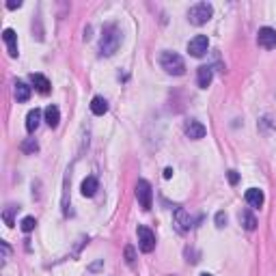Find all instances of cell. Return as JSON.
I'll return each mask as SVG.
<instances>
[{"label": "cell", "instance_id": "cell-16", "mask_svg": "<svg viewBox=\"0 0 276 276\" xmlns=\"http://www.w3.org/2000/svg\"><path fill=\"white\" fill-rule=\"evenodd\" d=\"M97 190H99V181L95 177H86L82 181V197H95Z\"/></svg>", "mask_w": 276, "mask_h": 276}, {"label": "cell", "instance_id": "cell-25", "mask_svg": "<svg viewBox=\"0 0 276 276\" xmlns=\"http://www.w3.org/2000/svg\"><path fill=\"white\" fill-rule=\"evenodd\" d=\"M227 177H229V184H231V186H235L237 181H239V175H237L235 171H229V173H227Z\"/></svg>", "mask_w": 276, "mask_h": 276}, {"label": "cell", "instance_id": "cell-15", "mask_svg": "<svg viewBox=\"0 0 276 276\" xmlns=\"http://www.w3.org/2000/svg\"><path fill=\"white\" fill-rule=\"evenodd\" d=\"M91 112L93 114H97V117H101V114H106L108 112V101L101 97V95H95L91 99Z\"/></svg>", "mask_w": 276, "mask_h": 276}, {"label": "cell", "instance_id": "cell-20", "mask_svg": "<svg viewBox=\"0 0 276 276\" xmlns=\"http://www.w3.org/2000/svg\"><path fill=\"white\" fill-rule=\"evenodd\" d=\"M20 227H22V231H24V233H31V231H33L35 227H37V220H35L33 216H26L24 220L20 222Z\"/></svg>", "mask_w": 276, "mask_h": 276}, {"label": "cell", "instance_id": "cell-6", "mask_svg": "<svg viewBox=\"0 0 276 276\" xmlns=\"http://www.w3.org/2000/svg\"><path fill=\"white\" fill-rule=\"evenodd\" d=\"M207 48H209V39L205 37V35H197V37H192L190 41H188V52H190L192 56H203L207 52Z\"/></svg>", "mask_w": 276, "mask_h": 276}, {"label": "cell", "instance_id": "cell-3", "mask_svg": "<svg viewBox=\"0 0 276 276\" xmlns=\"http://www.w3.org/2000/svg\"><path fill=\"white\" fill-rule=\"evenodd\" d=\"M212 16H214V7L209 3H197V5L190 7V11H188V20H190L194 26L207 24V22L212 20Z\"/></svg>", "mask_w": 276, "mask_h": 276}, {"label": "cell", "instance_id": "cell-7", "mask_svg": "<svg viewBox=\"0 0 276 276\" xmlns=\"http://www.w3.org/2000/svg\"><path fill=\"white\" fill-rule=\"evenodd\" d=\"M257 41H259V46H261V48H265V50L276 48V31H274V28H270V26L259 28V33H257Z\"/></svg>", "mask_w": 276, "mask_h": 276}, {"label": "cell", "instance_id": "cell-28", "mask_svg": "<svg viewBox=\"0 0 276 276\" xmlns=\"http://www.w3.org/2000/svg\"><path fill=\"white\" fill-rule=\"evenodd\" d=\"M201 276H212V274H207V272H205V274H201Z\"/></svg>", "mask_w": 276, "mask_h": 276}, {"label": "cell", "instance_id": "cell-5", "mask_svg": "<svg viewBox=\"0 0 276 276\" xmlns=\"http://www.w3.org/2000/svg\"><path fill=\"white\" fill-rule=\"evenodd\" d=\"M138 246H141L143 252H151L156 248V233L145 224L138 227Z\"/></svg>", "mask_w": 276, "mask_h": 276}, {"label": "cell", "instance_id": "cell-13", "mask_svg": "<svg viewBox=\"0 0 276 276\" xmlns=\"http://www.w3.org/2000/svg\"><path fill=\"white\" fill-rule=\"evenodd\" d=\"M31 82H33V86L37 89L39 93H50V80L43 76V74H31Z\"/></svg>", "mask_w": 276, "mask_h": 276}, {"label": "cell", "instance_id": "cell-14", "mask_svg": "<svg viewBox=\"0 0 276 276\" xmlns=\"http://www.w3.org/2000/svg\"><path fill=\"white\" fill-rule=\"evenodd\" d=\"M43 114H46V123L50 127H56L59 125V121H61V110L59 108H56L54 104H50L46 110H43Z\"/></svg>", "mask_w": 276, "mask_h": 276}, {"label": "cell", "instance_id": "cell-27", "mask_svg": "<svg viewBox=\"0 0 276 276\" xmlns=\"http://www.w3.org/2000/svg\"><path fill=\"white\" fill-rule=\"evenodd\" d=\"M173 177V169H164V179H171Z\"/></svg>", "mask_w": 276, "mask_h": 276}, {"label": "cell", "instance_id": "cell-21", "mask_svg": "<svg viewBox=\"0 0 276 276\" xmlns=\"http://www.w3.org/2000/svg\"><path fill=\"white\" fill-rule=\"evenodd\" d=\"M37 149H39V145L35 143V138H28V141L22 143V151H24V154H35Z\"/></svg>", "mask_w": 276, "mask_h": 276}, {"label": "cell", "instance_id": "cell-8", "mask_svg": "<svg viewBox=\"0 0 276 276\" xmlns=\"http://www.w3.org/2000/svg\"><path fill=\"white\" fill-rule=\"evenodd\" d=\"M175 224H177V229L181 231V233L190 231V227H192V218H190V214H188L184 207H177V209H175Z\"/></svg>", "mask_w": 276, "mask_h": 276}, {"label": "cell", "instance_id": "cell-17", "mask_svg": "<svg viewBox=\"0 0 276 276\" xmlns=\"http://www.w3.org/2000/svg\"><path fill=\"white\" fill-rule=\"evenodd\" d=\"M239 222L244 224L246 231H255V229H257V218L252 216L250 209H244V212H239Z\"/></svg>", "mask_w": 276, "mask_h": 276}, {"label": "cell", "instance_id": "cell-12", "mask_svg": "<svg viewBox=\"0 0 276 276\" xmlns=\"http://www.w3.org/2000/svg\"><path fill=\"white\" fill-rule=\"evenodd\" d=\"M212 78H214L212 67H207V65H201L199 71H197V82H199L201 89H207V86L212 84Z\"/></svg>", "mask_w": 276, "mask_h": 276}, {"label": "cell", "instance_id": "cell-4", "mask_svg": "<svg viewBox=\"0 0 276 276\" xmlns=\"http://www.w3.org/2000/svg\"><path fill=\"white\" fill-rule=\"evenodd\" d=\"M136 199H138V203H141L143 209H151V205H154V190H151V184L147 179H138Z\"/></svg>", "mask_w": 276, "mask_h": 276}, {"label": "cell", "instance_id": "cell-24", "mask_svg": "<svg viewBox=\"0 0 276 276\" xmlns=\"http://www.w3.org/2000/svg\"><path fill=\"white\" fill-rule=\"evenodd\" d=\"M13 209H16V207H11V209H7V212H5V222H7V227H13Z\"/></svg>", "mask_w": 276, "mask_h": 276}, {"label": "cell", "instance_id": "cell-19", "mask_svg": "<svg viewBox=\"0 0 276 276\" xmlns=\"http://www.w3.org/2000/svg\"><path fill=\"white\" fill-rule=\"evenodd\" d=\"M16 97L18 101H28L31 99V86H26L24 82H16Z\"/></svg>", "mask_w": 276, "mask_h": 276}, {"label": "cell", "instance_id": "cell-11", "mask_svg": "<svg viewBox=\"0 0 276 276\" xmlns=\"http://www.w3.org/2000/svg\"><path fill=\"white\" fill-rule=\"evenodd\" d=\"M244 199H246V203H248L250 207H261V205H263V201H265L263 192H261L259 188H250V190H246Z\"/></svg>", "mask_w": 276, "mask_h": 276}, {"label": "cell", "instance_id": "cell-9", "mask_svg": "<svg viewBox=\"0 0 276 276\" xmlns=\"http://www.w3.org/2000/svg\"><path fill=\"white\" fill-rule=\"evenodd\" d=\"M186 136L188 138H192V141H201L203 136H205V125L203 123H199V121H188L186 123Z\"/></svg>", "mask_w": 276, "mask_h": 276}, {"label": "cell", "instance_id": "cell-18", "mask_svg": "<svg viewBox=\"0 0 276 276\" xmlns=\"http://www.w3.org/2000/svg\"><path fill=\"white\" fill-rule=\"evenodd\" d=\"M39 121H41V110H37V108H35V110H31L26 114V129L28 132H35V129L39 127Z\"/></svg>", "mask_w": 276, "mask_h": 276}, {"label": "cell", "instance_id": "cell-1", "mask_svg": "<svg viewBox=\"0 0 276 276\" xmlns=\"http://www.w3.org/2000/svg\"><path fill=\"white\" fill-rule=\"evenodd\" d=\"M121 46V31L117 24H108L104 28V35L99 39V52L101 56H112Z\"/></svg>", "mask_w": 276, "mask_h": 276}, {"label": "cell", "instance_id": "cell-23", "mask_svg": "<svg viewBox=\"0 0 276 276\" xmlns=\"http://www.w3.org/2000/svg\"><path fill=\"white\" fill-rule=\"evenodd\" d=\"M134 259H136L134 248H132V246H127V248H125V261H127L129 265H132V263H134Z\"/></svg>", "mask_w": 276, "mask_h": 276}, {"label": "cell", "instance_id": "cell-22", "mask_svg": "<svg viewBox=\"0 0 276 276\" xmlns=\"http://www.w3.org/2000/svg\"><path fill=\"white\" fill-rule=\"evenodd\" d=\"M224 224H227V214H224V212H218L216 214V227H224Z\"/></svg>", "mask_w": 276, "mask_h": 276}, {"label": "cell", "instance_id": "cell-2", "mask_svg": "<svg viewBox=\"0 0 276 276\" xmlns=\"http://www.w3.org/2000/svg\"><path fill=\"white\" fill-rule=\"evenodd\" d=\"M160 65H162V69L171 76H181L186 71V63L177 52H162V56H160Z\"/></svg>", "mask_w": 276, "mask_h": 276}, {"label": "cell", "instance_id": "cell-10", "mask_svg": "<svg viewBox=\"0 0 276 276\" xmlns=\"http://www.w3.org/2000/svg\"><path fill=\"white\" fill-rule=\"evenodd\" d=\"M3 39L7 43V50H9V56L16 59L18 56V35H16V31H13V28H5Z\"/></svg>", "mask_w": 276, "mask_h": 276}, {"label": "cell", "instance_id": "cell-26", "mask_svg": "<svg viewBox=\"0 0 276 276\" xmlns=\"http://www.w3.org/2000/svg\"><path fill=\"white\" fill-rule=\"evenodd\" d=\"M22 3H16V0H11V3H7V9H20Z\"/></svg>", "mask_w": 276, "mask_h": 276}]
</instances>
